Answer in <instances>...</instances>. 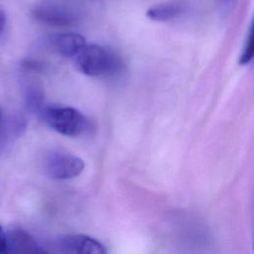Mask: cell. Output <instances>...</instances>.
I'll return each instance as SVG.
<instances>
[{
  "mask_svg": "<svg viewBox=\"0 0 254 254\" xmlns=\"http://www.w3.org/2000/svg\"><path fill=\"white\" fill-rule=\"evenodd\" d=\"M74 58L77 69L89 76L109 75L120 66L119 60L113 53L95 44L85 45Z\"/></svg>",
  "mask_w": 254,
  "mask_h": 254,
  "instance_id": "1",
  "label": "cell"
},
{
  "mask_svg": "<svg viewBox=\"0 0 254 254\" xmlns=\"http://www.w3.org/2000/svg\"><path fill=\"white\" fill-rule=\"evenodd\" d=\"M41 113L53 130L64 136H79L88 128L87 118L73 107L48 106Z\"/></svg>",
  "mask_w": 254,
  "mask_h": 254,
  "instance_id": "2",
  "label": "cell"
},
{
  "mask_svg": "<svg viewBox=\"0 0 254 254\" xmlns=\"http://www.w3.org/2000/svg\"><path fill=\"white\" fill-rule=\"evenodd\" d=\"M81 158L66 152H52L45 162L47 174L55 180H69L79 176L84 170Z\"/></svg>",
  "mask_w": 254,
  "mask_h": 254,
  "instance_id": "3",
  "label": "cell"
},
{
  "mask_svg": "<svg viewBox=\"0 0 254 254\" xmlns=\"http://www.w3.org/2000/svg\"><path fill=\"white\" fill-rule=\"evenodd\" d=\"M32 16L38 22L51 27H70L78 21V14L71 8L57 3H42L34 7Z\"/></svg>",
  "mask_w": 254,
  "mask_h": 254,
  "instance_id": "4",
  "label": "cell"
},
{
  "mask_svg": "<svg viewBox=\"0 0 254 254\" xmlns=\"http://www.w3.org/2000/svg\"><path fill=\"white\" fill-rule=\"evenodd\" d=\"M57 246L62 252L75 254H105L102 243L84 234H65L57 239Z\"/></svg>",
  "mask_w": 254,
  "mask_h": 254,
  "instance_id": "5",
  "label": "cell"
},
{
  "mask_svg": "<svg viewBox=\"0 0 254 254\" xmlns=\"http://www.w3.org/2000/svg\"><path fill=\"white\" fill-rule=\"evenodd\" d=\"M7 251L13 254H40L46 250L26 230L13 226L6 230Z\"/></svg>",
  "mask_w": 254,
  "mask_h": 254,
  "instance_id": "6",
  "label": "cell"
},
{
  "mask_svg": "<svg viewBox=\"0 0 254 254\" xmlns=\"http://www.w3.org/2000/svg\"><path fill=\"white\" fill-rule=\"evenodd\" d=\"M54 49L64 58L75 57L86 45L84 38L77 33H60L51 38Z\"/></svg>",
  "mask_w": 254,
  "mask_h": 254,
  "instance_id": "7",
  "label": "cell"
},
{
  "mask_svg": "<svg viewBox=\"0 0 254 254\" xmlns=\"http://www.w3.org/2000/svg\"><path fill=\"white\" fill-rule=\"evenodd\" d=\"M186 4L183 0H170L151 6L146 16L156 22H166L179 17L185 10Z\"/></svg>",
  "mask_w": 254,
  "mask_h": 254,
  "instance_id": "8",
  "label": "cell"
},
{
  "mask_svg": "<svg viewBox=\"0 0 254 254\" xmlns=\"http://www.w3.org/2000/svg\"><path fill=\"white\" fill-rule=\"evenodd\" d=\"M253 58V40H252V25H250L245 43L243 46V50L239 59V64L242 65L248 64Z\"/></svg>",
  "mask_w": 254,
  "mask_h": 254,
  "instance_id": "9",
  "label": "cell"
},
{
  "mask_svg": "<svg viewBox=\"0 0 254 254\" xmlns=\"http://www.w3.org/2000/svg\"><path fill=\"white\" fill-rule=\"evenodd\" d=\"M6 253H8L6 231L3 229V227L0 224V254H6Z\"/></svg>",
  "mask_w": 254,
  "mask_h": 254,
  "instance_id": "10",
  "label": "cell"
},
{
  "mask_svg": "<svg viewBox=\"0 0 254 254\" xmlns=\"http://www.w3.org/2000/svg\"><path fill=\"white\" fill-rule=\"evenodd\" d=\"M236 0H216L218 6L222 9V10H229V8H231Z\"/></svg>",
  "mask_w": 254,
  "mask_h": 254,
  "instance_id": "11",
  "label": "cell"
},
{
  "mask_svg": "<svg viewBox=\"0 0 254 254\" xmlns=\"http://www.w3.org/2000/svg\"><path fill=\"white\" fill-rule=\"evenodd\" d=\"M5 26H6V15H5V12L2 9H0V36L2 35L5 29Z\"/></svg>",
  "mask_w": 254,
  "mask_h": 254,
  "instance_id": "12",
  "label": "cell"
},
{
  "mask_svg": "<svg viewBox=\"0 0 254 254\" xmlns=\"http://www.w3.org/2000/svg\"><path fill=\"white\" fill-rule=\"evenodd\" d=\"M0 123H1V108H0Z\"/></svg>",
  "mask_w": 254,
  "mask_h": 254,
  "instance_id": "13",
  "label": "cell"
}]
</instances>
